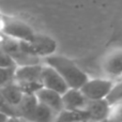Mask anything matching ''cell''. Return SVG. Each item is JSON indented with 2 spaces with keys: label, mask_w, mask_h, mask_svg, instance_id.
<instances>
[{
  "label": "cell",
  "mask_w": 122,
  "mask_h": 122,
  "mask_svg": "<svg viewBox=\"0 0 122 122\" xmlns=\"http://www.w3.org/2000/svg\"><path fill=\"white\" fill-rule=\"evenodd\" d=\"M44 60L47 65H51L60 74L69 88L79 89L89 78L88 75L80 70V67H78L74 61L66 57L53 54L45 57Z\"/></svg>",
  "instance_id": "1"
},
{
  "label": "cell",
  "mask_w": 122,
  "mask_h": 122,
  "mask_svg": "<svg viewBox=\"0 0 122 122\" xmlns=\"http://www.w3.org/2000/svg\"><path fill=\"white\" fill-rule=\"evenodd\" d=\"M42 67L43 65H41V63L16 66L14 81H16L20 86L24 93L36 94V91H39L43 87L41 82Z\"/></svg>",
  "instance_id": "2"
},
{
  "label": "cell",
  "mask_w": 122,
  "mask_h": 122,
  "mask_svg": "<svg viewBox=\"0 0 122 122\" xmlns=\"http://www.w3.org/2000/svg\"><path fill=\"white\" fill-rule=\"evenodd\" d=\"M1 34L16 39L18 41H31L36 36L31 27L20 19L2 17L1 19Z\"/></svg>",
  "instance_id": "3"
},
{
  "label": "cell",
  "mask_w": 122,
  "mask_h": 122,
  "mask_svg": "<svg viewBox=\"0 0 122 122\" xmlns=\"http://www.w3.org/2000/svg\"><path fill=\"white\" fill-rule=\"evenodd\" d=\"M20 48L30 54L39 56L40 58H45L53 55L57 49V43L55 40L47 36L38 34L33 36L31 41H20Z\"/></svg>",
  "instance_id": "4"
},
{
  "label": "cell",
  "mask_w": 122,
  "mask_h": 122,
  "mask_svg": "<svg viewBox=\"0 0 122 122\" xmlns=\"http://www.w3.org/2000/svg\"><path fill=\"white\" fill-rule=\"evenodd\" d=\"M114 81L112 79H103V78H88L86 82L80 87V90L84 95L89 100H102L106 99Z\"/></svg>",
  "instance_id": "5"
},
{
  "label": "cell",
  "mask_w": 122,
  "mask_h": 122,
  "mask_svg": "<svg viewBox=\"0 0 122 122\" xmlns=\"http://www.w3.org/2000/svg\"><path fill=\"white\" fill-rule=\"evenodd\" d=\"M41 82H42L43 87L51 89L54 91H57L61 94H63L69 89V86L64 81V79L61 77L60 74L54 67L47 64L43 65L42 67Z\"/></svg>",
  "instance_id": "6"
},
{
  "label": "cell",
  "mask_w": 122,
  "mask_h": 122,
  "mask_svg": "<svg viewBox=\"0 0 122 122\" xmlns=\"http://www.w3.org/2000/svg\"><path fill=\"white\" fill-rule=\"evenodd\" d=\"M36 97L38 99L39 103H42L44 105L48 106L57 115L63 109L62 94L57 92V91H54L51 89L42 87L39 91H36Z\"/></svg>",
  "instance_id": "7"
},
{
  "label": "cell",
  "mask_w": 122,
  "mask_h": 122,
  "mask_svg": "<svg viewBox=\"0 0 122 122\" xmlns=\"http://www.w3.org/2000/svg\"><path fill=\"white\" fill-rule=\"evenodd\" d=\"M102 70L110 78L122 76V51H114L102 61Z\"/></svg>",
  "instance_id": "8"
},
{
  "label": "cell",
  "mask_w": 122,
  "mask_h": 122,
  "mask_svg": "<svg viewBox=\"0 0 122 122\" xmlns=\"http://www.w3.org/2000/svg\"><path fill=\"white\" fill-rule=\"evenodd\" d=\"M85 109L89 115L90 121H104L107 120L110 112V104L106 99L92 100L87 103Z\"/></svg>",
  "instance_id": "9"
},
{
  "label": "cell",
  "mask_w": 122,
  "mask_h": 122,
  "mask_svg": "<svg viewBox=\"0 0 122 122\" xmlns=\"http://www.w3.org/2000/svg\"><path fill=\"white\" fill-rule=\"evenodd\" d=\"M63 109H85L88 99L84 95L80 89L77 88H69L62 94Z\"/></svg>",
  "instance_id": "10"
},
{
  "label": "cell",
  "mask_w": 122,
  "mask_h": 122,
  "mask_svg": "<svg viewBox=\"0 0 122 122\" xmlns=\"http://www.w3.org/2000/svg\"><path fill=\"white\" fill-rule=\"evenodd\" d=\"M38 99L36 94H28L25 93L19 102V104L16 106L17 115L20 120H33V115L36 112V108L38 106Z\"/></svg>",
  "instance_id": "11"
},
{
  "label": "cell",
  "mask_w": 122,
  "mask_h": 122,
  "mask_svg": "<svg viewBox=\"0 0 122 122\" xmlns=\"http://www.w3.org/2000/svg\"><path fill=\"white\" fill-rule=\"evenodd\" d=\"M0 91H1L2 95L4 97L5 101L12 106L18 105L19 102L23 99L24 94H25L23 89L20 88V86L16 81H12L10 84L5 85V86L1 87Z\"/></svg>",
  "instance_id": "12"
},
{
  "label": "cell",
  "mask_w": 122,
  "mask_h": 122,
  "mask_svg": "<svg viewBox=\"0 0 122 122\" xmlns=\"http://www.w3.org/2000/svg\"><path fill=\"white\" fill-rule=\"evenodd\" d=\"M11 57L14 60L16 66H23V65H30V64H39L41 62V58L36 55L30 54L28 51H24L19 47L16 51L11 54Z\"/></svg>",
  "instance_id": "13"
},
{
  "label": "cell",
  "mask_w": 122,
  "mask_h": 122,
  "mask_svg": "<svg viewBox=\"0 0 122 122\" xmlns=\"http://www.w3.org/2000/svg\"><path fill=\"white\" fill-rule=\"evenodd\" d=\"M55 121H90V118L86 109H62Z\"/></svg>",
  "instance_id": "14"
},
{
  "label": "cell",
  "mask_w": 122,
  "mask_h": 122,
  "mask_svg": "<svg viewBox=\"0 0 122 122\" xmlns=\"http://www.w3.org/2000/svg\"><path fill=\"white\" fill-rule=\"evenodd\" d=\"M56 117H57V114L51 108H49L48 106L44 105L42 103H38L32 121H55Z\"/></svg>",
  "instance_id": "15"
},
{
  "label": "cell",
  "mask_w": 122,
  "mask_h": 122,
  "mask_svg": "<svg viewBox=\"0 0 122 122\" xmlns=\"http://www.w3.org/2000/svg\"><path fill=\"white\" fill-rule=\"evenodd\" d=\"M106 100L110 104V106L122 103V80L114 82L109 93L106 97Z\"/></svg>",
  "instance_id": "16"
},
{
  "label": "cell",
  "mask_w": 122,
  "mask_h": 122,
  "mask_svg": "<svg viewBox=\"0 0 122 122\" xmlns=\"http://www.w3.org/2000/svg\"><path fill=\"white\" fill-rule=\"evenodd\" d=\"M0 112H3L5 116H8L9 120H20L17 115L16 106H12L5 101L4 97L0 91Z\"/></svg>",
  "instance_id": "17"
},
{
  "label": "cell",
  "mask_w": 122,
  "mask_h": 122,
  "mask_svg": "<svg viewBox=\"0 0 122 122\" xmlns=\"http://www.w3.org/2000/svg\"><path fill=\"white\" fill-rule=\"evenodd\" d=\"M15 70H16V66H10V67L0 66V88L14 81Z\"/></svg>",
  "instance_id": "18"
},
{
  "label": "cell",
  "mask_w": 122,
  "mask_h": 122,
  "mask_svg": "<svg viewBox=\"0 0 122 122\" xmlns=\"http://www.w3.org/2000/svg\"><path fill=\"white\" fill-rule=\"evenodd\" d=\"M0 66L2 67H10V66H16L14 60L8 54L1 46H0Z\"/></svg>",
  "instance_id": "19"
},
{
  "label": "cell",
  "mask_w": 122,
  "mask_h": 122,
  "mask_svg": "<svg viewBox=\"0 0 122 122\" xmlns=\"http://www.w3.org/2000/svg\"><path fill=\"white\" fill-rule=\"evenodd\" d=\"M107 120L122 121V103L110 106V112Z\"/></svg>",
  "instance_id": "20"
},
{
  "label": "cell",
  "mask_w": 122,
  "mask_h": 122,
  "mask_svg": "<svg viewBox=\"0 0 122 122\" xmlns=\"http://www.w3.org/2000/svg\"><path fill=\"white\" fill-rule=\"evenodd\" d=\"M8 120H9L8 116H5L3 112H0V122H2V121H8Z\"/></svg>",
  "instance_id": "21"
},
{
  "label": "cell",
  "mask_w": 122,
  "mask_h": 122,
  "mask_svg": "<svg viewBox=\"0 0 122 122\" xmlns=\"http://www.w3.org/2000/svg\"><path fill=\"white\" fill-rule=\"evenodd\" d=\"M1 17H0V32H1Z\"/></svg>",
  "instance_id": "22"
}]
</instances>
